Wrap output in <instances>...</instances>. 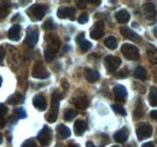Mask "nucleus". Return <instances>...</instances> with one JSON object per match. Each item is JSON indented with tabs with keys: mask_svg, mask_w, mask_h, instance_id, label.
<instances>
[{
	"mask_svg": "<svg viewBox=\"0 0 157 147\" xmlns=\"http://www.w3.org/2000/svg\"><path fill=\"white\" fill-rule=\"evenodd\" d=\"M63 94L58 93L57 91L52 94V105H51V111L46 115V119L50 123H53L57 121L58 117V107H59V101L62 100Z\"/></svg>",
	"mask_w": 157,
	"mask_h": 147,
	"instance_id": "obj_1",
	"label": "nucleus"
},
{
	"mask_svg": "<svg viewBox=\"0 0 157 147\" xmlns=\"http://www.w3.org/2000/svg\"><path fill=\"white\" fill-rule=\"evenodd\" d=\"M7 36L10 40H12V41H18L21 39V27L18 24H15V25H12L11 28H10V30H9V33H7Z\"/></svg>",
	"mask_w": 157,
	"mask_h": 147,
	"instance_id": "obj_16",
	"label": "nucleus"
},
{
	"mask_svg": "<svg viewBox=\"0 0 157 147\" xmlns=\"http://www.w3.org/2000/svg\"><path fill=\"white\" fill-rule=\"evenodd\" d=\"M120 33L128 40H132V41H136V42H141V37L139 36L137 33H134L132 29L127 28V27H121Z\"/></svg>",
	"mask_w": 157,
	"mask_h": 147,
	"instance_id": "obj_11",
	"label": "nucleus"
},
{
	"mask_svg": "<svg viewBox=\"0 0 157 147\" xmlns=\"http://www.w3.org/2000/svg\"><path fill=\"white\" fill-rule=\"evenodd\" d=\"M85 4H86V1H78V7H80V9H82V7H85V6H86Z\"/></svg>",
	"mask_w": 157,
	"mask_h": 147,
	"instance_id": "obj_44",
	"label": "nucleus"
},
{
	"mask_svg": "<svg viewBox=\"0 0 157 147\" xmlns=\"http://www.w3.org/2000/svg\"><path fill=\"white\" fill-rule=\"evenodd\" d=\"M121 52L124 55V58H127L129 60H136L139 58V50L137 46H134L132 43H123L121 47Z\"/></svg>",
	"mask_w": 157,
	"mask_h": 147,
	"instance_id": "obj_3",
	"label": "nucleus"
},
{
	"mask_svg": "<svg viewBox=\"0 0 157 147\" xmlns=\"http://www.w3.org/2000/svg\"><path fill=\"white\" fill-rule=\"evenodd\" d=\"M152 135V127L147 123H140L137 127V136L139 140L149 139Z\"/></svg>",
	"mask_w": 157,
	"mask_h": 147,
	"instance_id": "obj_4",
	"label": "nucleus"
},
{
	"mask_svg": "<svg viewBox=\"0 0 157 147\" xmlns=\"http://www.w3.org/2000/svg\"><path fill=\"white\" fill-rule=\"evenodd\" d=\"M149 103H150L151 106H157V87H151L150 88Z\"/></svg>",
	"mask_w": 157,
	"mask_h": 147,
	"instance_id": "obj_28",
	"label": "nucleus"
},
{
	"mask_svg": "<svg viewBox=\"0 0 157 147\" xmlns=\"http://www.w3.org/2000/svg\"><path fill=\"white\" fill-rule=\"evenodd\" d=\"M76 116H78V112L75 110H73V109H68L64 112V119L65 121H73Z\"/></svg>",
	"mask_w": 157,
	"mask_h": 147,
	"instance_id": "obj_31",
	"label": "nucleus"
},
{
	"mask_svg": "<svg viewBox=\"0 0 157 147\" xmlns=\"http://www.w3.org/2000/svg\"><path fill=\"white\" fill-rule=\"evenodd\" d=\"M127 69H123V70H121V71H118V74H116V76H117L118 78H122V77H127Z\"/></svg>",
	"mask_w": 157,
	"mask_h": 147,
	"instance_id": "obj_39",
	"label": "nucleus"
},
{
	"mask_svg": "<svg viewBox=\"0 0 157 147\" xmlns=\"http://www.w3.org/2000/svg\"><path fill=\"white\" fill-rule=\"evenodd\" d=\"M85 78L88 81V82H96V81H98L99 77H100V75H99L98 71H96V70H93V69H85Z\"/></svg>",
	"mask_w": 157,
	"mask_h": 147,
	"instance_id": "obj_19",
	"label": "nucleus"
},
{
	"mask_svg": "<svg viewBox=\"0 0 157 147\" xmlns=\"http://www.w3.org/2000/svg\"><path fill=\"white\" fill-rule=\"evenodd\" d=\"M56 147H64V146H63L62 144H57V145H56Z\"/></svg>",
	"mask_w": 157,
	"mask_h": 147,
	"instance_id": "obj_49",
	"label": "nucleus"
},
{
	"mask_svg": "<svg viewBox=\"0 0 157 147\" xmlns=\"http://www.w3.org/2000/svg\"><path fill=\"white\" fill-rule=\"evenodd\" d=\"M141 147H155V145H154V142H145Z\"/></svg>",
	"mask_w": 157,
	"mask_h": 147,
	"instance_id": "obj_43",
	"label": "nucleus"
},
{
	"mask_svg": "<svg viewBox=\"0 0 157 147\" xmlns=\"http://www.w3.org/2000/svg\"><path fill=\"white\" fill-rule=\"evenodd\" d=\"M115 18H116V21H117L118 23L124 24V23H127L129 21L131 15H129V12L127 10H118L117 12L115 13Z\"/></svg>",
	"mask_w": 157,
	"mask_h": 147,
	"instance_id": "obj_17",
	"label": "nucleus"
},
{
	"mask_svg": "<svg viewBox=\"0 0 157 147\" xmlns=\"http://www.w3.org/2000/svg\"><path fill=\"white\" fill-rule=\"evenodd\" d=\"M104 63L109 71H116L121 65V59L115 55H106L104 59Z\"/></svg>",
	"mask_w": 157,
	"mask_h": 147,
	"instance_id": "obj_7",
	"label": "nucleus"
},
{
	"mask_svg": "<svg viewBox=\"0 0 157 147\" xmlns=\"http://www.w3.org/2000/svg\"><path fill=\"white\" fill-rule=\"evenodd\" d=\"M128 135H129L128 129L122 128L121 130H118L117 133H115V135H114V140L117 141V142H124V141L128 139Z\"/></svg>",
	"mask_w": 157,
	"mask_h": 147,
	"instance_id": "obj_20",
	"label": "nucleus"
},
{
	"mask_svg": "<svg viewBox=\"0 0 157 147\" xmlns=\"http://www.w3.org/2000/svg\"><path fill=\"white\" fill-rule=\"evenodd\" d=\"M46 41H47V47H50V48H53V50H56V51H58L59 48V45H60V41H59V39L55 34H50V35H47L46 36Z\"/></svg>",
	"mask_w": 157,
	"mask_h": 147,
	"instance_id": "obj_18",
	"label": "nucleus"
},
{
	"mask_svg": "<svg viewBox=\"0 0 157 147\" xmlns=\"http://www.w3.org/2000/svg\"><path fill=\"white\" fill-rule=\"evenodd\" d=\"M38 40H39V33H38V30L29 28L28 29V33H27V36H25V43L29 47H34L38 43Z\"/></svg>",
	"mask_w": 157,
	"mask_h": 147,
	"instance_id": "obj_10",
	"label": "nucleus"
},
{
	"mask_svg": "<svg viewBox=\"0 0 157 147\" xmlns=\"http://www.w3.org/2000/svg\"><path fill=\"white\" fill-rule=\"evenodd\" d=\"M33 77H35V78H47L48 76H50V73L46 70V68L44 66V64L41 63V62H36L35 64H34V66H33Z\"/></svg>",
	"mask_w": 157,
	"mask_h": 147,
	"instance_id": "obj_6",
	"label": "nucleus"
},
{
	"mask_svg": "<svg viewBox=\"0 0 157 147\" xmlns=\"http://www.w3.org/2000/svg\"><path fill=\"white\" fill-rule=\"evenodd\" d=\"M59 18H70L75 19V9L71 6H62L57 11Z\"/></svg>",
	"mask_w": 157,
	"mask_h": 147,
	"instance_id": "obj_9",
	"label": "nucleus"
},
{
	"mask_svg": "<svg viewBox=\"0 0 157 147\" xmlns=\"http://www.w3.org/2000/svg\"><path fill=\"white\" fill-rule=\"evenodd\" d=\"M23 100H24V96H23L22 94H20V93H15V94H12L11 96H9L7 103L11 104V105H17V104L23 103Z\"/></svg>",
	"mask_w": 157,
	"mask_h": 147,
	"instance_id": "obj_25",
	"label": "nucleus"
},
{
	"mask_svg": "<svg viewBox=\"0 0 157 147\" xmlns=\"http://www.w3.org/2000/svg\"><path fill=\"white\" fill-rule=\"evenodd\" d=\"M46 11H47V7L45 5H42V4H35V5H32L28 9L27 13H28L29 18L32 19V21H41V19L44 18Z\"/></svg>",
	"mask_w": 157,
	"mask_h": 147,
	"instance_id": "obj_2",
	"label": "nucleus"
},
{
	"mask_svg": "<svg viewBox=\"0 0 157 147\" xmlns=\"http://www.w3.org/2000/svg\"><path fill=\"white\" fill-rule=\"evenodd\" d=\"M4 126H5V119L4 117H0V129L4 128Z\"/></svg>",
	"mask_w": 157,
	"mask_h": 147,
	"instance_id": "obj_45",
	"label": "nucleus"
},
{
	"mask_svg": "<svg viewBox=\"0 0 157 147\" xmlns=\"http://www.w3.org/2000/svg\"><path fill=\"white\" fill-rule=\"evenodd\" d=\"M35 146H36L35 145V141L33 139H29V140H25L21 147H35Z\"/></svg>",
	"mask_w": 157,
	"mask_h": 147,
	"instance_id": "obj_36",
	"label": "nucleus"
},
{
	"mask_svg": "<svg viewBox=\"0 0 157 147\" xmlns=\"http://www.w3.org/2000/svg\"><path fill=\"white\" fill-rule=\"evenodd\" d=\"M4 58H5V48L0 46V63L4 60Z\"/></svg>",
	"mask_w": 157,
	"mask_h": 147,
	"instance_id": "obj_41",
	"label": "nucleus"
},
{
	"mask_svg": "<svg viewBox=\"0 0 157 147\" xmlns=\"http://www.w3.org/2000/svg\"><path fill=\"white\" fill-rule=\"evenodd\" d=\"M74 104H75V106H76L78 109H80V110H85V109L88 106L90 101H88L87 96L82 95V96H78V98H76V99L74 100Z\"/></svg>",
	"mask_w": 157,
	"mask_h": 147,
	"instance_id": "obj_22",
	"label": "nucleus"
},
{
	"mask_svg": "<svg viewBox=\"0 0 157 147\" xmlns=\"http://www.w3.org/2000/svg\"><path fill=\"white\" fill-rule=\"evenodd\" d=\"M143 12H144L145 18L155 19L157 15L156 5H155L154 2H145V4L143 5Z\"/></svg>",
	"mask_w": 157,
	"mask_h": 147,
	"instance_id": "obj_8",
	"label": "nucleus"
},
{
	"mask_svg": "<svg viewBox=\"0 0 157 147\" xmlns=\"http://www.w3.org/2000/svg\"><path fill=\"white\" fill-rule=\"evenodd\" d=\"M1 83H2V78H1V76H0V87H1Z\"/></svg>",
	"mask_w": 157,
	"mask_h": 147,
	"instance_id": "obj_50",
	"label": "nucleus"
},
{
	"mask_svg": "<svg viewBox=\"0 0 157 147\" xmlns=\"http://www.w3.org/2000/svg\"><path fill=\"white\" fill-rule=\"evenodd\" d=\"M111 109L115 111L116 113H118V115H122V116H126V115H127L126 110H124L121 105H118V104H114V105H111Z\"/></svg>",
	"mask_w": 157,
	"mask_h": 147,
	"instance_id": "obj_34",
	"label": "nucleus"
},
{
	"mask_svg": "<svg viewBox=\"0 0 157 147\" xmlns=\"http://www.w3.org/2000/svg\"><path fill=\"white\" fill-rule=\"evenodd\" d=\"M150 117L152 118V119H155V121H157V110H154L150 112Z\"/></svg>",
	"mask_w": 157,
	"mask_h": 147,
	"instance_id": "obj_42",
	"label": "nucleus"
},
{
	"mask_svg": "<svg viewBox=\"0 0 157 147\" xmlns=\"http://www.w3.org/2000/svg\"><path fill=\"white\" fill-rule=\"evenodd\" d=\"M1 142H2V134L0 133V144H1Z\"/></svg>",
	"mask_w": 157,
	"mask_h": 147,
	"instance_id": "obj_47",
	"label": "nucleus"
},
{
	"mask_svg": "<svg viewBox=\"0 0 157 147\" xmlns=\"http://www.w3.org/2000/svg\"><path fill=\"white\" fill-rule=\"evenodd\" d=\"M6 112H7V107H6V105L0 104V117H4V115H6Z\"/></svg>",
	"mask_w": 157,
	"mask_h": 147,
	"instance_id": "obj_38",
	"label": "nucleus"
},
{
	"mask_svg": "<svg viewBox=\"0 0 157 147\" xmlns=\"http://www.w3.org/2000/svg\"><path fill=\"white\" fill-rule=\"evenodd\" d=\"M133 76H134L136 78H138V80L144 81V80H146V77H147V74H146V70H145L144 66L139 65V66L136 68V70H134V73H133Z\"/></svg>",
	"mask_w": 157,
	"mask_h": 147,
	"instance_id": "obj_24",
	"label": "nucleus"
},
{
	"mask_svg": "<svg viewBox=\"0 0 157 147\" xmlns=\"http://www.w3.org/2000/svg\"><path fill=\"white\" fill-rule=\"evenodd\" d=\"M154 33H155V36H157V27L155 28V30H154Z\"/></svg>",
	"mask_w": 157,
	"mask_h": 147,
	"instance_id": "obj_48",
	"label": "nucleus"
},
{
	"mask_svg": "<svg viewBox=\"0 0 157 147\" xmlns=\"http://www.w3.org/2000/svg\"><path fill=\"white\" fill-rule=\"evenodd\" d=\"M56 53H57L56 50L50 48V47H46V48H45V52H44V55H45L46 62H52V60L55 59V57H56Z\"/></svg>",
	"mask_w": 157,
	"mask_h": 147,
	"instance_id": "obj_30",
	"label": "nucleus"
},
{
	"mask_svg": "<svg viewBox=\"0 0 157 147\" xmlns=\"http://www.w3.org/2000/svg\"><path fill=\"white\" fill-rule=\"evenodd\" d=\"M113 92H114V95H115L116 101H118V103H123V101L126 100V98H127V91H126V88H124L123 86H121V85L115 86L114 89H113Z\"/></svg>",
	"mask_w": 157,
	"mask_h": 147,
	"instance_id": "obj_13",
	"label": "nucleus"
},
{
	"mask_svg": "<svg viewBox=\"0 0 157 147\" xmlns=\"http://www.w3.org/2000/svg\"><path fill=\"white\" fill-rule=\"evenodd\" d=\"M13 113L16 116V118H25L27 117V112L23 107H17L13 110Z\"/></svg>",
	"mask_w": 157,
	"mask_h": 147,
	"instance_id": "obj_33",
	"label": "nucleus"
},
{
	"mask_svg": "<svg viewBox=\"0 0 157 147\" xmlns=\"http://www.w3.org/2000/svg\"><path fill=\"white\" fill-rule=\"evenodd\" d=\"M33 105L38 109V110H46V107H47V103H46V99H45V96L42 95V94H38V95H35L34 98H33Z\"/></svg>",
	"mask_w": 157,
	"mask_h": 147,
	"instance_id": "obj_14",
	"label": "nucleus"
},
{
	"mask_svg": "<svg viewBox=\"0 0 157 147\" xmlns=\"http://www.w3.org/2000/svg\"><path fill=\"white\" fill-rule=\"evenodd\" d=\"M82 41H85V34L83 33H81V34H78V37H76V42H78V45L82 42Z\"/></svg>",
	"mask_w": 157,
	"mask_h": 147,
	"instance_id": "obj_40",
	"label": "nucleus"
},
{
	"mask_svg": "<svg viewBox=\"0 0 157 147\" xmlns=\"http://www.w3.org/2000/svg\"><path fill=\"white\" fill-rule=\"evenodd\" d=\"M144 116V105H143V101L140 99L137 100V106H136V110H134V118L139 119Z\"/></svg>",
	"mask_w": 157,
	"mask_h": 147,
	"instance_id": "obj_26",
	"label": "nucleus"
},
{
	"mask_svg": "<svg viewBox=\"0 0 157 147\" xmlns=\"http://www.w3.org/2000/svg\"><path fill=\"white\" fill-rule=\"evenodd\" d=\"M86 147H97L93 142H91V141H88L87 144H86Z\"/></svg>",
	"mask_w": 157,
	"mask_h": 147,
	"instance_id": "obj_46",
	"label": "nucleus"
},
{
	"mask_svg": "<svg viewBox=\"0 0 157 147\" xmlns=\"http://www.w3.org/2000/svg\"><path fill=\"white\" fill-rule=\"evenodd\" d=\"M146 53H147V58H149V60H150L152 64H157V48L154 46V45L147 46Z\"/></svg>",
	"mask_w": 157,
	"mask_h": 147,
	"instance_id": "obj_21",
	"label": "nucleus"
},
{
	"mask_svg": "<svg viewBox=\"0 0 157 147\" xmlns=\"http://www.w3.org/2000/svg\"><path fill=\"white\" fill-rule=\"evenodd\" d=\"M86 129H87V123L83 119L75 121V123H74V133H75V135H78V136L83 135V133L86 131Z\"/></svg>",
	"mask_w": 157,
	"mask_h": 147,
	"instance_id": "obj_15",
	"label": "nucleus"
},
{
	"mask_svg": "<svg viewBox=\"0 0 157 147\" xmlns=\"http://www.w3.org/2000/svg\"><path fill=\"white\" fill-rule=\"evenodd\" d=\"M91 47H92V43H91L90 41H86V40H85V41H82V42L80 43V50H81L82 52H87Z\"/></svg>",
	"mask_w": 157,
	"mask_h": 147,
	"instance_id": "obj_35",
	"label": "nucleus"
},
{
	"mask_svg": "<svg viewBox=\"0 0 157 147\" xmlns=\"http://www.w3.org/2000/svg\"><path fill=\"white\" fill-rule=\"evenodd\" d=\"M104 43H105V46H106L109 50H115V48L117 47V40H116V37H114V36H108L105 39Z\"/></svg>",
	"mask_w": 157,
	"mask_h": 147,
	"instance_id": "obj_29",
	"label": "nucleus"
},
{
	"mask_svg": "<svg viewBox=\"0 0 157 147\" xmlns=\"http://www.w3.org/2000/svg\"><path fill=\"white\" fill-rule=\"evenodd\" d=\"M38 140L40 141V144L42 146H48L51 144L52 140V131L47 126H45L44 128L40 130V133L38 134Z\"/></svg>",
	"mask_w": 157,
	"mask_h": 147,
	"instance_id": "obj_5",
	"label": "nucleus"
},
{
	"mask_svg": "<svg viewBox=\"0 0 157 147\" xmlns=\"http://www.w3.org/2000/svg\"><path fill=\"white\" fill-rule=\"evenodd\" d=\"M78 21L80 24H85V23H87V22H88V15H87V13H82V15L78 17Z\"/></svg>",
	"mask_w": 157,
	"mask_h": 147,
	"instance_id": "obj_37",
	"label": "nucleus"
},
{
	"mask_svg": "<svg viewBox=\"0 0 157 147\" xmlns=\"http://www.w3.org/2000/svg\"><path fill=\"white\" fill-rule=\"evenodd\" d=\"M10 9H11L10 2H0V18L6 17L10 13Z\"/></svg>",
	"mask_w": 157,
	"mask_h": 147,
	"instance_id": "obj_27",
	"label": "nucleus"
},
{
	"mask_svg": "<svg viewBox=\"0 0 157 147\" xmlns=\"http://www.w3.org/2000/svg\"><path fill=\"white\" fill-rule=\"evenodd\" d=\"M103 35H104V22L103 21H98L96 23L94 28L91 32V37L93 40H99Z\"/></svg>",
	"mask_w": 157,
	"mask_h": 147,
	"instance_id": "obj_12",
	"label": "nucleus"
},
{
	"mask_svg": "<svg viewBox=\"0 0 157 147\" xmlns=\"http://www.w3.org/2000/svg\"><path fill=\"white\" fill-rule=\"evenodd\" d=\"M42 28H44V29H46V30H52V29H55V28H56V24H55L53 19L48 18V19H46V21L44 22Z\"/></svg>",
	"mask_w": 157,
	"mask_h": 147,
	"instance_id": "obj_32",
	"label": "nucleus"
},
{
	"mask_svg": "<svg viewBox=\"0 0 157 147\" xmlns=\"http://www.w3.org/2000/svg\"><path fill=\"white\" fill-rule=\"evenodd\" d=\"M57 134H58L59 139H67V138L70 136L71 131H70V129L68 128V127H65L64 124H59L58 127H57Z\"/></svg>",
	"mask_w": 157,
	"mask_h": 147,
	"instance_id": "obj_23",
	"label": "nucleus"
},
{
	"mask_svg": "<svg viewBox=\"0 0 157 147\" xmlns=\"http://www.w3.org/2000/svg\"><path fill=\"white\" fill-rule=\"evenodd\" d=\"M113 147H120V146H113Z\"/></svg>",
	"mask_w": 157,
	"mask_h": 147,
	"instance_id": "obj_51",
	"label": "nucleus"
}]
</instances>
